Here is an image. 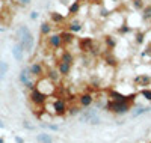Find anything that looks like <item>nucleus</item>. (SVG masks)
Wrapping results in <instances>:
<instances>
[{
	"label": "nucleus",
	"instance_id": "20e7f679",
	"mask_svg": "<svg viewBox=\"0 0 151 143\" xmlns=\"http://www.w3.org/2000/svg\"><path fill=\"white\" fill-rule=\"evenodd\" d=\"M48 98H50V97H47L45 94H42L41 90H38L36 87L32 89V90H30V94H29V99H30V102L33 104V106H36V107H44L45 104L48 102Z\"/></svg>",
	"mask_w": 151,
	"mask_h": 143
},
{
	"label": "nucleus",
	"instance_id": "4c0bfd02",
	"mask_svg": "<svg viewBox=\"0 0 151 143\" xmlns=\"http://www.w3.org/2000/svg\"><path fill=\"white\" fill-rule=\"evenodd\" d=\"M23 125H24V128H27V129H33V125H29L27 122H24Z\"/></svg>",
	"mask_w": 151,
	"mask_h": 143
},
{
	"label": "nucleus",
	"instance_id": "393cba45",
	"mask_svg": "<svg viewBox=\"0 0 151 143\" xmlns=\"http://www.w3.org/2000/svg\"><path fill=\"white\" fill-rule=\"evenodd\" d=\"M104 62L109 65V66H118V59L115 57V54L112 53V51H107V53L104 54Z\"/></svg>",
	"mask_w": 151,
	"mask_h": 143
},
{
	"label": "nucleus",
	"instance_id": "9b49d317",
	"mask_svg": "<svg viewBox=\"0 0 151 143\" xmlns=\"http://www.w3.org/2000/svg\"><path fill=\"white\" fill-rule=\"evenodd\" d=\"M95 102V97L89 92H86V94H82L79 97V104H80V107L83 109H88V107H91L92 104Z\"/></svg>",
	"mask_w": 151,
	"mask_h": 143
},
{
	"label": "nucleus",
	"instance_id": "2f4dec72",
	"mask_svg": "<svg viewBox=\"0 0 151 143\" xmlns=\"http://www.w3.org/2000/svg\"><path fill=\"white\" fill-rule=\"evenodd\" d=\"M139 94L147 99V101H151V89L150 87H144V89H139Z\"/></svg>",
	"mask_w": 151,
	"mask_h": 143
},
{
	"label": "nucleus",
	"instance_id": "b1692460",
	"mask_svg": "<svg viewBox=\"0 0 151 143\" xmlns=\"http://www.w3.org/2000/svg\"><path fill=\"white\" fill-rule=\"evenodd\" d=\"M18 80H20V83L24 86L29 80H32V75H30V72H29V68H23L21 69V72H20V75H18Z\"/></svg>",
	"mask_w": 151,
	"mask_h": 143
},
{
	"label": "nucleus",
	"instance_id": "412c9836",
	"mask_svg": "<svg viewBox=\"0 0 151 143\" xmlns=\"http://www.w3.org/2000/svg\"><path fill=\"white\" fill-rule=\"evenodd\" d=\"M133 32H134V29L132 27V26H130L129 23H122V24H119L118 27H116V33H118V35H121V36L129 35V33H133Z\"/></svg>",
	"mask_w": 151,
	"mask_h": 143
},
{
	"label": "nucleus",
	"instance_id": "c85d7f7f",
	"mask_svg": "<svg viewBox=\"0 0 151 143\" xmlns=\"http://www.w3.org/2000/svg\"><path fill=\"white\" fill-rule=\"evenodd\" d=\"M145 0H132V8L136 11V12H141L145 6Z\"/></svg>",
	"mask_w": 151,
	"mask_h": 143
},
{
	"label": "nucleus",
	"instance_id": "bb28decb",
	"mask_svg": "<svg viewBox=\"0 0 151 143\" xmlns=\"http://www.w3.org/2000/svg\"><path fill=\"white\" fill-rule=\"evenodd\" d=\"M59 60H62V62H65V63H74V54L71 53L70 50H65L64 53H62V56H60V59Z\"/></svg>",
	"mask_w": 151,
	"mask_h": 143
},
{
	"label": "nucleus",
	"instance_id": "72a5a7b5",
	"mask_svg": "<svg viewBox=\"0 0 151 143\" xmlns=\"http://www.w3.org/2000/svg\"><path fill=\"white\" fill-rule=\"evenodd\" d=\"M15 2H17V5H20V6H27V5H30L32 0H15Z\"/></svg>",
	"mask_w": 151,
	"mask_h": 143
},
{
	"label": "nucleus",
	"instance_id": "dca6fc26",
	"mask_svg": "<svg viewBox=\"0 0 151 143\" xmlns=\"http://www.w3.org/2000/svg\"><path fill=\"white\" fill-rule=\"evenodd\" d=\"M60 38H62V44H64L65 47H68V45H71L76 41V33H73V32L65 29V30L60 32Z\"/></svg>",
	"mask_w": 151,
	"mask_h": 143
},
{
	"label": "nucleus",
	"instance_id": "f8f14e48",
	"mask_svg": "<svg viewBox=\"0 0 151 143\" xmlns=\"http://www.w3.org/2000/svg\"><path fill=\"white\" fill-rule=\"evenodd\" d=\"M79 48L86 51V53H92V50H95L97 47L94 45L92 38H82V39L79 41Z\"/></svg>",
	"mask_w": 151,
	"mask_h": 143
},
{
	"label": "nucleus",
	"instance_id": "2eb2a0df",
	"mask_svg": "<svg viewBox=\"0 0 151 143\" xmlns=\"http://www.w3.org/2000/svg\"><path fill=\"white\" fill-rule=\"evenodd\" d=\"M103 42H104V48L107 51H113L116 48V45H118V39L115 36H112V35H104L103 36Z\"/></svg>",
	"mask_w": 151,
	"mask_h": 143
},
{
	"label": "nucleus",
	"instance_id": "39448f33",
	"mask_svg": "<svg viewBox=\"0 0 151 143\" xmlns=\"http://www.w3.org/2000/svg\"><path fill=\"white\" fill-rule=\"evenodd\" d=\"M67 110H68V104H67L65 99H62V98L53 99V102H52V113L55 116H64V114H67Z\"/></svg>",
	"mask_w": 151,
	"mask_h": 143
},
{
	"label": "nucleus",
	"instance_id": "cd10ccee",
	"mask_svg": "<svg viewBox=\"0 0 151 143\" xmlns=\"http://www.w3.org/2000/svg\"><path fill=\"white\" fill-rule=\"evenodd\" d=\"M82 112V107H80V104H73V106H68V116H79V113Z\"/></svg>",
	"mask_w": 151,
	"mask_h": 143
},
{
	"label": "nucleus",
	"instance_id": "e433bc0d",
	"mask_svg": "<svg viewBox=\"0 0 151 143\" xmlns=\"http://www.w3.org/2000/svg\"><path fill=\"white\" fill-rule=\"evenodd\" d=\"M15 143H24V139H21V137H15Z\"/></svg>",
	"mask_w": 151,
	"mask_h": 143
},
{
	"label": "nucleus",
	"instance_id": "79ce46f5",
	"mask_svg": "<svg viewBox=\"0 0 151 143\" xmlns=\"http://www.w3.org/2000/svg\"><path fill=\"white\" fill-rule=\"evenodd\" d=\"M148 107V112H151V106H147Z\"/></svg>",
	"mask_w": 151,
	"mask_h": 143
},
{
	"label": "nucleus",
	"instance_id": "58836bf2",
	"mask_svg": "<svg viewBox=\"0 0 151 143\" xmlns=\"http://www.w3.org/2000/svg\"><path fill=\"white\" fill-rule=\"evenodd\" d=\"M0 128H5V124H3V121L0 119Z\"/></svg>",
	"mask_w": 151,
	"mask_h": 143
},
{
	"label": "nucleus",
	"instance_id": "f704fd0d",
	"mask_svg": "<svg viewBox=\"0 0 151 143\" xmlns=\"http://www.w3.org/2000/svg\"><path fill=\"white\" fill-rule=\"evenodd\" d=\"M38 17H40V12H38V11H32V12H30V20H32V21L38 20Z\"/></svg>",
	"mask_w": 151,
	"mask_h": 143
},
{
	"label": "nucleus",
	"instance_id": "473e14b6",
	"mask_svg": "<svg viewBox=\"0 0 151 143\" xmlns=\"http://www.w3.org/2000/svg\"><path fill=\"white\" fill-rule=\"evenodd\" d=\"M42 128H47V129H50V131H59V125H55V124H48V122H42V124H40Z\"/></svg>",
	"mask_w": 151,
	"mask_h": 143
},
{
	"label": "nucleus",
	"instance_id": "9d476101",
	"mask_svg": "<svg viewBox=\"0 0 151 143\" xmlns=\"http://www.w3.org/2000/svg\"><path fill=\"white\" fill-rule=\"evenodd\" d=\"M67 30L73 32V33H80L83 30V21L80 18L73 17L68 23H67Z\"/></svg>",
	"mask_w": 151,
	"mask_h": 143
},
{
	"label": "nucleus",
	"instance_id": "7c9ffc66",
	"mask_svg": "<svg viewBox=\"0 0 151 143\" xmlns=\"http://www.w3.org/2000/svg\"><path fill=\"white\" fill-rule=\"evenodd\" d=\"M8 69H9V65L3 60H0V79H3L5 74L8 72Z\"/></svg>",
	"mask_w": 151,
	"mask_h": 143
},
{
	"label": "nucleus",
	"instance_id": "c9c22d12",
	"mask_svg": "<svg viewBox=\"0 0 151 143\" xmlns=\"http://www.w3.org/2000/svg\"><path fill=\"white\" fill-rule=\"evenodd\" d=\"M89 2H91L92 5H95V6H100V5L104 3V0H89Z\"/></svg>",
	"mask_w": 151,
	"mask_h": 143
},
{
	"label": "nucleus",
	"instance_id": "a211bd4d",
	"mask_svg": "<svg viewBox=\"0 0 151 143\" xmlns=\"http://www.w3.org/2000/svg\"><path fill=\"white\" fill-rule=\"evenodd\" d=\"M12 56H14V59L17 62L23 60V57H24V48H23V45L20 42L14 44V47H12Z\"/></svg>",
	"mask_w": 151,
	"mask_h": 143
},
{
	"label": "nucleus",
	"instance_id": "6ab92c4d",
	"mask_svg": "<svg viewBox=\"0 0 151 143\" xmlns=\"http://www.w3.org/2000/svg\"><path fill=\"white\" fill-rule=\"evenodd\" d=\"M40 33L41 36H48L50 33H53V24L50 23V21H42L41 26H40Z\"/></svg>",
	"mask_w": 151,
	"mask_h": 143
},
{
	"label": "nucleus",
	"instance_id": "f257e3e1",
	"mask_svg": "<svg viewBox=\"0 0 151 143\" xmlns=\"http://www.w3.org/2000/svg\"><path fill=\"white\" fill-rule=\"evenodd\" d=\"M17 36H18V42L23 45L24 51H26V53H30V51L33 50V35H32L30 29L27 27V26L21 24L17 29Z\"/></svg>",
	"mask_w": 151,
	"mask_h": 143
},
{
	"label": "nucleus",
	"instance_id": "a878e982",
	"mask_svg": "<svg viewBox=\"0 0 151 143\" xmlns=\"http://www.w3.org/2000/svg\"><path fill=\"white\" fill-rule=\"evenodd\" d=\"M36 142L38 143H55V139H53V136H50L47 133H41L36 136Z\"/></svg>",
	"mask_w": 151,
	"mask_h": 143
},
{
	"label": "nucleus",
	"instance_id": "423d86ee",
	"mask_svg": "<svg viewBox=\"0 0 151 143\" xmlns=\"http://www.w3.org/2000/svg\"><path fill=\"white\" fill-rule=\"evenodd\" d=\"M29 72H30V75L33 77V79H41V77H45V74H47V69L44 68V65L42 63H40V62H33V63H30L29 65Z\"/></svg>",
	"mask_w": 151,
	"mask_h": 143
},
{
	"label": "nucleus",
	"instance_id": "aec40b11",
	"mask_svg": "<svg viewBox=\"0 0 151 143\" xmlns=\"http://www.w3.org/2000/svg\"><path fill=\"white\" fill-rule=\"evenodd\" d=\"M133 33H134V42H136V45H139V47L145 45V42H147V33L142 32V30H134Z\"/></svg>",
	"mask_w": 151,
	"mask_h": 143
},
{
	"label": "nucleus",
	"instance_id": "f3484780",
	"mask_svg": "<svg viewBox=\"0 0 151 143\" xmlns=\"http://www.w3.org/2000/svg\"><path fill=\"white\" fill-rule=\"evenodd\" d=\"M71 68H73L71 63H65V62H62V60L58 62V71H59L60 77H68L71 74Z\"/></svg>",
	"mask_w": 151,
	"mask_h": 143
},
{
	"label": "nucleus",
	"instance_id": "4be33fe9",
	"mask_svg": "<svg viewBox=\"0 0 151 143\" xmlns=\"http://www.w3.org/2000/svg\"><path fill=\"white\" fill-rule=\"evenodd\" d=\"M141 21L142 23H151V5L147 3L144 9L141 11Z\"/></svg>",
	"mask_w": 151,
	"mask_h": 143
},
{
	"label": "nucleus",
	"instance_id": "ea45409f",
	"mask_svg": "<svg viewBox=\"0 0 151 143\" xmlns=\"http://www.w3.org/2000/svg\"><path fill=\"white\" fill-rule=\"evenodd\" d=\"M110 2H113V3H118V2H121V0H110Z\"/></svg>",
	"mask_w": 151,
	"mask_h": 143
},
{
	"label": "nucleus",
	"instance_id": "c756f323",
	"mask_svg": "<svg viewBox=\"0 0 151 143\" xmlns=\"http://www.w3.org/2000/svg\"><path fill=\"white\" fill-rule=\"evenodd\" d=\"M141 59H150V60H151V42L147 44L145 50L141 53Z\"/></svg>",
	"mask_w": 151,
	"mask_h": 143
},
{
	"label": "nucleus",
	"instance_id": "5701e85b",
	"mask_svg": "<svg viewBox=\"0 0 151 143\" xmlns=\"http://www.w3.org/2000/svg\"><path fill=\"white\" fill-rule=\"evenodd\" d=\"M45 77L47 79H50L55 84L60 80V74H59V71H58V68H52V69H47V74H45Z\"/></svg>",
	"mask_w": 151,
	"mask_h": 143
},
{
	"label": "nucleus",
	"instance_id": "0eeeda50",
	"mask_svg": "<svg viewBox=\"0 0 151 143\" xmlns=\"http://www.w3.org/2000/svg\"><path fill=\"white\" fill-rule=\"evenodd\" d=\"M134 97H136V94H132L129 97V95H124V94L118 92V90H115V89H110L109 94H107V98L110 101H127V102H133L134 101Z\"/></svg>",
	"mask_w": 151,
	"mask_h": 143
},
{
	"label": "nucleus",
	"instance_id": "37998d69",
	"mask_svg": "<svg viewBox=\"0 0 151 143\" xmlns=\"http://www.w3.org/2000/svg\"><path fill=\"white\" fill-rule=\"evenodd\" d=\"M150 29H151V23H150Z\"/></svg>",
	"mask_w": 151,
	"mask_h": 143
},
{
	"label": "nucleus",
	"instance_id": "7ed1b4c3",
	"mask_svg": "<svg viewBox=\"0 0 151 143\" xmlns=\"http://www.w3.org/2000/svg\"><path fill=\"white\" fill-rule=\"evenodd\" d=\"M79 121L89 125H100L101 124V116L97 110H82L79 113Z\"/></svg>",
	"mask_w": 151,
	"mask_h": 143
},
{
	"label": "nucleus",
	"instance_id": "1a4fd4ad",
	"mask_svg": "<svg viewBox=\"0 0 151 143\" xmlns=\"http://www.w3.org/2000/svg\"><path fill=\"white\" fill-rule=\"evenodd\" d=\"M133 83H134V86H137L139 89L151 86V74H137L133 79Z\"/></svg>",
	"mask_w": 151,
	"mask_h": 143
},
{
	"label": "nucleus",
	"instance_id": "4468645a",
	"mask_svg": "<svg viewBox=\"0 0 151 143\" xmlns=\"http://www.w3.org/2000/svg\"><path fill=\"white\" fill-rule=\"evenodd\" d=\"M80 11H82V2L80 0H74V2H71V5L67 9V15L73 18L77 14H80Z\"/></svg>",
	"mask_w": 151,
	"mask_h": 143
},
{
	"label": "nucleus",
	"instance_id": "c03bdc74",
	"mask_svg": "<svg viewBox=\"0 0 151 143\" xmlns=\"http://www.w3.org/2000/svg\"><path fill=\"white\" fill-rule=\"evenodd\" d=\"M150 66H151V60H150Z\"/></svg>",
	"mask_w": 151,
	"mask_h": 143
},
{
	"label": "nucleus",
	"instance_id": "f03ea898",
	"mask_svg": "<svg viewBox=\"0 0 151 143\" xmlns=\"http://www.w3.org/2000/svg\"><path fill=\"white\" fill-rule=\"evenodd\" d=\"M132 104L133 102H127V101H107L106 102V110H109L110 113L113 114H125V113H129L132 112Z\"/></svg>",
	"mask_w": 151,
	"mask_h": 143
},
{
	"label": "nucleus",
	"instance_id": "6e6552de",
	"mask_svg": "<svg viewBox=\"0 0 151 143\" xmlns=\"http://www.w3.org/2000/svg\"><path fill=\"white\" fill-rule=\"evenodd\" d=\"M47 38V44L48 47L52 50H59L64 47V44H62V38H60V33H50Z\"/></svg>",
	"mask_w": 151,
	"mask_h": 143
},
{
	"label": "nucleus",
	"instance_id": "a19ab883",
	"mask_svg": "<svg viewBox=\"0 0 151 143\" xmlns=\"http://www.w3.org/2000/svg\"><path fill=\"white\" fill-rule=\"evenodd\" d=\"M0 143H5V140H3V137H0Z\"/></svg>",
	"mask_w": 151,
	"mask_h": 143
},
{
	"label": "nucleus",
	"instance_id": "ddd939ff",
	"mask_svg": "<svg viewBox=\"0 0 151 143\" xmlns=\"http://www.w3.org/2000/svg\"><path fill=\"white\" fill-rule=\"evenodd\" d=\"M48 17H50V23H52L53 26H60V24L67 23V17L62 15L60 12H56V11H52L48 14Z\"/></svg>",
	"mask_w": 151,
	"mask_h": 143
}]
</instances>
